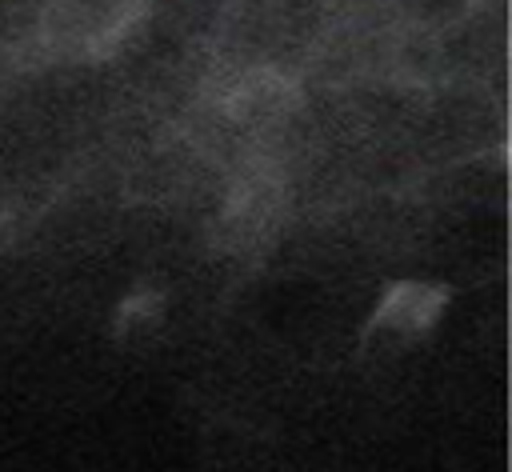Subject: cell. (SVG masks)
<instances>
[{"label":"cell","mask_w":512,"mask_h":472,"mask_svg":"<svg viewBox=\"0 0 512 472\" xmlns=\"http://www.w3.org/2000/svg\"><path fill=\"white\" fill-rule=\"evenodd\" d=\"M444 304V292L440 288H428V284H416V280H404L396 288H388V296L380 300L368 332H384V336H416L424 332L436 312Z\"/></svg>","instance_id":"6da1fadb"}]
</instances>
